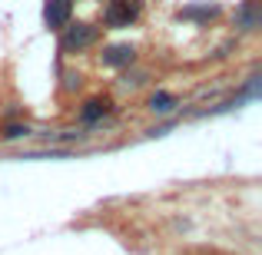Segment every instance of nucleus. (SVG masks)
Masks as SVG:
<instances>
[{
    "label": "nucleus",
    "mask_w": 262,
    "mask_h": 255,
    "mask_svg": "<svg viewBox=\"0 0 262 255\" xmlns=\"http://www.w3.org/2000/svg\"><path fill=\"white\" fill-rule=\"evenodd\" d=\"M100 40V27L93 24H67L63 27V37H60V53L73 57V53H83Z\"/></svg>",
    "instance_id": "nucleus-1"
},
{
    "label": "nucleus",
    "mask_w": 262,
    "mask_h": 255,
    "mask_svg": "<svg viewBox=\"0 0 262 255\" xmlns=\"http://www.w3.org/2000/svg\"><path fill=\"white\" fill-rule=\"evenodd\" d=\"M179 106V100L173 93H166V89H156L153 96H149V109H153L156 116H166V113H173V109Z\"/></svg>",
    "instance_id": "nucleus-8"
},
{
    "label": "nucleus",
    "mask_w": 262,
    "mask_h": 255,
    "mask_svg": "<svg viewBox=\"0 0 262 255\" xmlns=\"http://www.w3.org/2000/svg\"><path fill=\"white\" fill-rule=\"evenodd\" d=\"M140 10H143L140 0H110L106 10H103V24H106L110 30H123V27L136 24Z\"/></svg>",
    "instance_id": "nucleus-2"
},
{
    "label": "nucleus",
    "mask_w": 262,
    "mask_h": 255,
    "mask_svg": "<svg viewBox=\"0 0 262 255\" xmlns=\"http://www.w3.org/2000/svg\"><path fill=\"white\" fill-rule=\"evenodd\" d=\"M100 63L110 66V70H126V66L136 63V50L129 43H113V47H103L100 53Z\"/></svg>",
    "instance_id": "nucleus-3"
},
{
    "label": "nucleus",
    "mask_w": 262,
    "mask_h": 255,
    "mask_svg": "<svg viewBox=\"0 0 262 255\" xmlns=\"http://www.w3.org/2000/svg\"><path fill=\"white\" fill-rule=\"evenodd\" d=\"M53 143H73V140H86V133H77V129H63V133H53Z\"/></svg>",
    "instance_id": "nucleus-10"
},
{
    "label": "nucleus",
    "mask_w": 262,
    "mask_h": 255,
    "mask_svg": "<svg viewBox=\"0 0 262 255\" xmlns=\"http://www.w3.org/2000/svg\"><path fill=\"white\" fill-rule=\"evenodd\" d=\"M179 17L183 20H196V24H209V20L219 17V7L216 4H192V7H183Z\"/></svg>",
    "instance_id": "nucleus-7"
},
{
    "label": "nucleus",
    "mask_w": 262,
    "mask_h": 255,
    "mask_svg": "<svg viewBox=\"0 0 262 255\" xmlns=\"http://www.w3.org/2000/svg\"><path fill=\"white\" fill-rule=\"evenodd\" d=\"M113 113V103L106 100V96H93V100H86L83 106H80V123L83 126H93V123H100L103 116Z\"/></svg>",
    "instance_id": "nucleus-5"
},
{
    "label": "nucleus",
    "mask_w": 262,
    "mask_h": 255,
    "mask_svg": "<svg viewBox=\"0 0 262 255\" xmlns=\"http://www.w3.org/2000/svg\"><path fill=\"white\" fill-rule=\"evenodd\" d=\"M259 24H262V7H259V0H246V4L236 10V27H239V30H256Z\"/></svg>",
    "instance_id": "nucleus-6"
},
{
    "label": "nucleus",
    "mask_w": 262,
    "mask_h": 255,
    "mask_svg": "<svg viewBox=\"0 0 262 255\" xmlns=\"http://www.w3.org/2000/svg\"><path fill=\"white\" fill-rule=\"evenodd\" d=\"M73 17V0H47L43 4V24L50 30H63Z\"/></svg>",
    "instance_id": "nucleus-4"
},
{
    "label": "nucleus",
    "mask_w": 262,
    "mask_h": 255,
    "mask_svg": "<svg viewBox=\"0 0 262 255\" xmlns=\"http://www.w3.org/2000/svg\"><path fill=\"white\" fill-rule=\"evenodd\" d=\"M33 129L27 126V123H7L4 129H0V140H7V143H17V140H27Z\"/></svg>",
    "instance_id": "nucleus-9"
}]
</instances>
